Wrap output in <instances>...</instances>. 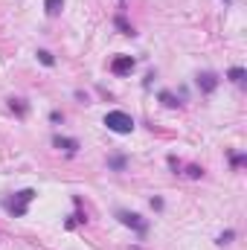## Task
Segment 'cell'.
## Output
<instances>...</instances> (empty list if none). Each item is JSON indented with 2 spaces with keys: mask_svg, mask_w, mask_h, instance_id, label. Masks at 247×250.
Segmentation results:
<instances>
[{
  "mask_svg": "<svg viewBox=\"0 0 247 250\" xmlns=\"http://www.w3.org/2000/svg\"><path fill=\"white\" fill-rule=\"evenodd\" d=\"M9 108H12V111H18L21 117L26 114V105H23V99H12V102H9Z\"/></svg>",
  "mask_w": 247,
  "mask_h": 250,
  "instance_id": "11",
  "label": "cell"
},
{
  "mask_svg": "<svg viewBox=\"0 0 247 250\" xmlns=\"http://www.w3.org/2000/svg\"><path fill=\"white\" fill-rule=\"evenodd\" d=\"M134 67H137V62H134L131 56H120V59L111 62V73H114V76H128Z\"/></svg>",
  "mask_w": 247,
  "mask_h": 250,
  "instance_id": "4",
  "label": "cell"
},
{
  "mask_svg": "<svg viewBox=\"0 0 247 250\" xmlns=\"http://www.w3.org/2000/svg\"><path fill=\"white\" fill-rule=\"evenodd\" d=\"M38 62L47 64V67H53V64H56V59H53V53H47V50H38Z\"/></svg>",
  "mask_w": 247,
  "mask_h": 250,
  "instance_id": "9",
  "label": "cell"
},
{
  "mask_svg": "<svg viewBox=\"0 0 247 250\" xmlns=\"http://www.w3.org/2000/svg\"><path fill=\"white\" fill-rule=\"evenodd\" d=\"M198 87H201L204 93H212V90L218 87V76H215V73H201V76H198Z\"/></svg>",
  "mask_w": 247,
  "mask_h": 250,
  "instance_id": "5",
  "label": "cell"
},
{
  "mask_svg": "<svg viewBox=\"0 0 247 250\" xmlns=\"http://www.w3.org/2000/svg\"><path fill=\"white\" fill-rule=\"evenodd\" d=\"M44 6H47V15L56 18V15L64 9V0H44Z\"/></svg>",
  "mask_w": 247,
  "mask_h": 250,
  "instance_id": "7",
  "label": "cell"
},
{
  "mask_svg": "<svg viewBox=\"0 0 247 250\" xmlns=\"http://www.w3.org/2000/svg\"><path fill=\"white\" fill-rule=\"evenodd\" d=\"M53 146H56V148H64V151H70V154L79 151V143L70 140V137H53Z\"/></svg>",
  "mask_w": 247,
  "mask_h": 250,
  "instance_id": "6",
  "label": "cell"
},
{
  "mask_svg": "<svg viewBox=\"0 0 247 250\" xmlns=\"http://www.w3.org/2000/svg\"><path fill=\"white\" fill-rule=\"evenodd\" d=\"M227 76H230V79H233L236 84H242V82H245V70H242V67H233V70H230Z\"/></svg>",
  "mask_w": 247,
  "mask_h": 250,
  "instance_id": "10",
  "label": "cell"
},
{
  "mask_svg": "<svg viewBox=\"0 0 247 250\" xmlns=\"http://www.w3.org/2000/svg\"><path fill=\"white\" fill-rule=\"evenodd\" d=\"M233 236H236L233 230H227V233H221V236H218V245H230V242H233Z\"/></svg>",
  "mask_w": 247,
  "mask_h": 250,
  "instance_id": "12",
  "label": "cell"
},
{
  "mask_svg": "<svg viewBox=\"0 0 247 250\" xmlns=\"http://www.w3.org/2000/svg\"><path fill=\"white\" fill-rule=\"evenodd\" d=\"M160 102H163L166 108H178V105H181V102H178V99H175L169 90H163V93H160Z\"/></svg>",
  "mask_w": 247,
  "mask_h": 250,
  "instance_id": "8",
  "label": "cell"
},
{
  "mask_svg": "<svg viewBox=\"0 0 247 250\" xmlns=\"http://www.w3.org/2000/svg\"><path fill=\"white\" fill-rule=\"evenodd\" d=\"M117 218L123 221L125 227H134V230H137L140 236H145V230H148V224H145V221H143V218H140L137 212H128V209H120V212H117Z\"/></svg>",
  "mask_w": 247,
  "mask_h": 250,
  "instance_id": "3",
  "label": "cell"
},
{
  "mask_svg": "<svg viewBox=\"0 0 247 250\" xmlns=\"http://www.w3.org/2000/svg\"><path fill=\"white\" fill-rule=\"evenodd\" d=\"M32 198H35V189H23V192H18L15 198H6V209H9L15 218H21V215H26V207H29Z\"/></svg>",
  "mask_w": 247,
  "mask_h": 250,
  "instance_id": "2",
  "label": "cell"
},
{
  "mask_svg": "<svg viewBox=\"0 0 247 250\" xmlns=\"http://www.w3.org/2000/svg\"><path fill=\"white\" fill-rule=\"evenodd\" d=\"M105 125H108V131H114V134H131V131H134V120H131L125 111H111V114H105Z\"/></svg>",
  "mask_w": 247,
  "mask_h": 250,
  "instance_id": "1",
  "label": "cell"
},
{
  "mask_svg": "<svg viewBox=\"0 0 247 250\" xmlns=\"http://www.w3.org/2000/svg\"><path fill=\"white\" fill-rule=\"evenodd\" d=\"M111 166H114V169H123V166H125V157H114V160H111Z\"/></svg>",
  "mask_w": 247,
  "mask_h": 250,
  "instance_id": "13",
  "label": "cell"
}]
</instances>
